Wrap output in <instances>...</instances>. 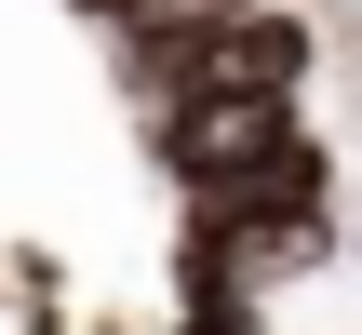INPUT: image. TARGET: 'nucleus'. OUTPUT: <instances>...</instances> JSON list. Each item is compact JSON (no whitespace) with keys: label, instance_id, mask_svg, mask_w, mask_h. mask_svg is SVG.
Returning <instances> with one entry per match:
<instances>
[{"label":"nucleus","instance_id":"1","mask_svg":"<svg viewBox=\"0 0 362 335\" xmlns=\"http://www.w3.org/2000/svg\"><path fill=\"white\" fill-rule=\"evenodd\" d=\"M309 67H322V27H309V13H242V27H215V54L188 67L175 107H296ZM148 121H161V107H148Z\"/></svg>","mask_w":362,"mask_h":335},{"label":"nucleus","instance_id":"2","mask_svg":"<svg viewBox=\"0 0 362 335\" xmlns=\"http://www.w3.org/2000/svg\"><path fill=\"white\" fill-rule=\"evenodd\" d=\"M175 335H269L255 295H215V309H175Z\"/></svg>","mask_w":362,"mask_h":335},{"label":"nucleus","instance_id":"3","mask_svg":"<svg viewBox=\"0 0 362 335\" xmlns=\"http://www.w3.org/2000/svg\"><path fill=\"white\" fill-rule=\"evenodd\" d=\"M67 13H94V27H134V13H161V0H67Z\"/></svg>","mask_w":362,"mask_h":335}]
</instances>
